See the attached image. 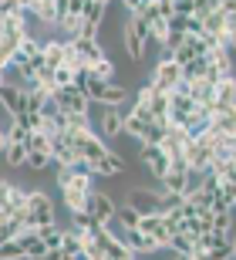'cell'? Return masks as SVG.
Listing matches in <instances>:
<instances>
[{
	"mask_svg": "<svg viewBox=\"0 0 236 260\" xmlns=\"http://www.w3.org/2000/svg\"><path fill=\"white\" fill-rule=\"evenodd\" d=\"M44 223H57V206L47 189H27V203H24V226H44Z\"/></svg>",
	"mask_w": 236,
	"mask_h": 260,
	"instance_id": "obj_1",
	"label": "cell"
},
{
	"mask_svg": "<svg viewBox=\"0 0 236 260\" xmlns=\"http://www.w3.org/2000/svg\"><path fill=\"white\" fill-rule=\"evenodd\" d=\"M122 44H125V54L132 64H139L145 58V44H149V24L139 17V14H125L122 20Z\"/></svg>",
	"mask_w": 236,
	"mask_h": 260,
	"instance_id": "obj_2",
	"label": "cell"
},
{
	"mask_svg": "<svg viewBox=\"0 0 236 260\" xmlns=\"http://www.w3.org/2000/svg\"><path fill=\"white\" fill-rule=\"evenodd\" d=\"M85 95L91 105H125L128 102V88L115 85V81H102V78L88 75L85 81Z\"/></svg>",
	"mask_w": 236,
	"mask_h": 260,
	"instance_id": "obj_3",
	"label": "cell"
},
{
	"mask_svg": "<svg viewBox=\"0 0 236 260\" xmlns=\"http://www.w3.org/2000/svg\"><path fill=\"white\" fill-rule=\"evenodd\" d=\"M182 81V64L172 54H165V58H159L155 64H152V75H149V85L159 88V91H172V88Z\"/></svg>",
	"mask_w": 236,
	"mask_h": 260,
	"instance_id": "obj_4",
	"label": "cell"
},
{
	"mask_svg": "<svg viewBox=\"0 0 236 260\" xmlns=\"http://www.w3.org/2000/svg\"><path fill=\"white\" fill-rule=\"evenodd\" d=\"M51 95H54L61 115H91V102H88V95L81 88L64 85V88H57V91H51Z\"/></svg>",
	"mask_w": 236,
	"mask_h": 260,
	"instance_id": "obj_5",
	"label": "cell"
},
{
	"mask_svg": "<svg viewBox=\"0 0 236 260\" xmlns=\"http://www.w3.org/2000/svg\"><path fill=\"white\" fill-rule=\"evenodd\" d=\"M115 210H118V203L112 200L108 193H102V189H88V196H85V213L91 216L94 223H102V226H108V223L115 220Z\"/></svg>",
	"mask_w": 236,
	"mask_h": 260,
	"instance_id": "obj_6",
	"label": "cell"
},
{
	"mask_svg": "<svg viewBox=\"0 0 236 260\" xmlns=\"http://www.w3.org/2000/svg\"><path fill=\"white\" fill-rule=\"evenodd\" d=\"M91 128L102 139H122V105H98V118Z\"/></svg>",
	"mask_w": 236,
	"mask_h": 260,
	"instance_id": "obj_7",
	"label": "cell"
},
{
	"mask_svg": "<svg viewBox=\"0 0 236 260\" xmlns=\"http://www.w3.org/2000/svg\"><path fill=\"white\" fill-rule=\"evenodd\" d=\"M105 17H108V4L88 0V7L81 10V27H78V34H85V38H98V30H102Z\"/></svg>",
	"mask_w": 236,
	"mask_h": 260,
	"instance_id": "obj_8",
	"label": "cell"
},
{
	"mask_svg": "<svg viewBox=\"0 0 236 260\" xmlns=\"http://www.w3.org/2000/svg\"><path fill=\"white\" fill-rule=\"evenodd\" d=\"M0 108L10 115V122H20L27 105H24V88L17 85H0Z\"/></svg>",
	"mask_w": 236,
	"mask_h": 260,
	"instance_id": "obj_9",
	"label": "cell"
},
{
	"mask_svg": "<svg viewBox=\"0 0 236 260\" xmlns=\"http://www.w3.org/2000/svg\"><path fill=\"white\" fill-rule=\"evenodd\" d=\"M142 162H145V169H149V176L159 183V176L169 169V152L162 149V145H142Z\"/></svg>",
	"mask_w": 236,
	"mask_h": 260,
	"instance_id": "obj_10",
	"label": "cell"
},
{
	"mask_svg": "<svg viewBox=\"0 0 236 260\" xmlns=\"http://www.w3.org/2000/svg\"><path fill=\"white\" fill-rule=\"evenodd\" d=\"M213 108H216V112H236V81L233 78H219L216 81Z\"/></svg>",
	"mask_w": 236,
	"mask_h": 260,
	"instance_id": "obj_11",
	"label": "cell"
},
{
	"mask_svg": "<svg viewBox=\"0 0 236 260\" xmlns=\"http://www.w3.org/2000/svg\"><path fill=\"white\" fill-rule=\"evenodd\" d=\"M68 41H71L75 54H78L81 61H85V64H94V61H98V58L105 54V48L98 44V38H85V34H75V38H68Z\"/></svg>",
	"mask_w": 236,
	"mask_h": 260,
	"instance_id": "obj_12",
	"label": "cell"
},
{
	"mask_svg": "<svg viewBox=\"0 0 236 260\" xmlns=\"http://www.w3.org/2000/svg\"><path fill=\"white\" fill-rule=\"evenodd\" d=\"M17 240H20V247H24V257H30V260H44V257H51V250H47V243L38 237V230L24 226Z\"/></svg>",
	"mask_w": 236,
	"mask_h": 260,
	"instance_id": "obj_13",
	"label": "cell"
},
{
	"mask_svg": "<svg viewBox=\"0 0 236 260\" xmlns=\"http://www.w3.org/2000/svg\"><path fill=\"white\" fill-rule=\"evenodd\" d=\"M94 176H105V179H112V176H122L125 173V159L118 152H112V149H105L102 159H94L91 162Z\"/></svg>",
	"mask_w": 236,
	"mask_h": 260,
	"instance_id": "obj_14",
	"label": "cell"
},
{
	"mask_svg": "<svg viewBox=\"0 0 236 260\" xmlns=\"http://www.w3.org/2000/svg\"><path fill=\"white\" fill-rule=\"evenodd\" d=\"M139 230L149 233V237H155L162 247H165V240H169V226H165V220H162V213H142L139 216Z\"/></svg>",
	"mask_w": 236,
	"mask_h": 260,
	"instance_id": "obj_15",
	"label": "cell"
},
{
	"mask_svg": "<svg viewBox=\"0 0 236 260\" xmlns=\"http://www.w3.org/2000/svg\"><path fill=\"white\" fill-rule=\"evenodd\" d=\"M54 260H71V257H81V237H78L71 226L61 233V243H57V250L51 253Z\"/></svg>",
	"mask_w": 236,
	"mask_h": 260,
	"instance_id": "obj_16",
	"label": "cell"
},
{
	"mask_svg": "<svg viewBox=\"0 0 236 260\" xmlns=\"http://www.w3.org/2000/svg\"><path fill=\"white\" fill-rule=\"evenodd\" d=\"M165 247H169L172 253H179V257H186V260H189V250L196 247V237H192L189 230H182V226H179V230H172V233H169Z\"/></svg>",
	"mask_w": 236,
	"mask_h": 260,
	"instance_id": "obj_17",
	"label": "cell"
},
{
	"mask_svg": "<svg viewBox=\"0 0 236 260\" xmlns=\"http://www.w3.org/2000/svg\"><path fill=\"white\" fill-rule=\"evenodd\" d=\"M41 58H44L47 68H54L64 61V38H47L41 41Z\"/></svg>",
	"mask_w": 236,
	"mask_h": 260,
	"instance_id": "obj_18",
	"label": "cell"
},
{
	"mask_svg": "<svg viewBox=\"0 0 236 260\" xmlns=\"http://www.w3.org/2000/svg\"><path fill=\"white\" fill-rule=\"evenodd\" d=\"M145 125H149V118H142L139 112H122V135H128V139H139V142H142Z\"/></svg>",
	"mask_w": 236,
	"mask_h": 260,
	"instance_id": "obj_19",
	"label": "cell"
},
{
	"mask_svg": "<svg viewBox=\"0 0 236 260\" xmlns=\"http://www.w3.org/2000/svg\"><path fill=\"white\" fill-rule=\"evenodd\" d=\"M30 17H38L44 27H54V24H57V7H54V0H34V4H30Z\"/></svg>",
	"mask_w": 236,
	"mask_h": 260,
	"instance_id": "obj_20",
	"label": "cell"
},
{
	"mask_svg": "<svg viewBox=\"0 0 236 260\" xmlns=\"http://www.w3.org/2000/svg\"><path fill=\"white\" fill-rule=\"evenodd\" d=\"M209 128L219 135H236V112H213Z\"/></svg>",
	"mask_w": 236,
	"mask_h": 260,
	"instance_id": "obj_21",
	"label": "cell"
},
{
	"mask_svg": "<svg viewBox=\"0 0 236 260\" xmlns=\"http://www.w3.org/2000/svg\"><path fill=\"white\" fill-rule=\"evenodd\" d=\"M88 68H91L94 78H102V81H115V61L108 58V54H102V58L94 61V64H88Z\"/></svg>",
	"mask_w": 236,
	"mask_h": 260,
	"instance_id": "obj_22",
	"label": "cell"
},
{
	"mask_svg": "<svg viewBox=\"0 0 236 260\" xmlns=\"http://www.w3.org/2000/svg\"><path fill=\"white\" fill-rule=\"evenodd\" d=\"M0 260H24V247H20L17 237L14 240H0Z\"/></svg>",
	"mask_w": 236,
	"mask_h": 260,
	"instance_id": "obj_23",
	"label": "cell"
},
{
	"mask_svg": "<svg viewBox=\"0 0 236 260\" xmlns=\"http://www.w3.org/2000/svg\"><path fill=\"white\" fill-rule=\"evenodd\" d=\"M51 78H54V85H57V88H64V85H71V81H75V68L61 61V64L51 68Z\"/></svg>",
	"mask_w": 236,
	"mask_h": 260,
	"instance_id": "obj_24",
	"label": "cell"
},
{
	"mask_svg": "<svg viewBox=\"0 0 236 260\" xmlns=\"http://www.w3.org/2000/svg\"><path fill=\"white\" fill-rule=\"evenodd\" d=\"M152 0H122V7H125V14H142V10L149 7Z\"/></svg>",
	"mask_w": 236,
	"mask_h": 260,
	"instance_id": "obj_25",
	"label": "cell"
},
{
	"mask_svg": "<svg viewBox=\"0 0 236 260\" xmlns=\"http://www.w3.org/2000/svg\"><path fill=\"white\" fill-rule=\"evenodd\" d=\"M14 10H20V0H0V17L4 14H14Z\"/></svg>",
	"mask_w": 236,
	"mask_h": 260,
	"instance_id": "obj_26",
	"label": "cell"
},
{
	"mask_svg": "<svg viewBox=\"0 0 236 260\" xmlns=\"http://www.w3.org/2000/svg\"><path fill=\"white\" fill-rule=\"evenodd\" d=\"M85 7H88V0H68V14H78V17H81Z\"/></svg>",
	"mask_w": 236,
	"mask_h": 260,
	"instance_id": "obj_27",
	"label": "cell"
},
{
	"mask_svg": "<svg viewBox=\"0 0 236 260\" xmlns=\"http://www.w3.org/2000/svg\"><path fill=\"white\" fill-rule=\"evenodd\" d=\"M7 216H10V213H7V210H0V223H4V220H7Z\"/></svg>",
	"mask_w": 236,
	"mask_h": 260,
	"instance_id": "obj_28",
	"label": "cell"
},
{
	"mask_svg": "<svg viewBox=\"0 0 236 260\" xmlns=\"http://www.w3.org/2000/svg\"><path fill=\"white\" fill-rule=\"evenodd\" d=\"M0 85H4V68H0Z\"/></svg>",
	"mask_w": 236,
	"mask_h": 260,
	"instance_id": "obj_29",
	"label": "cell"
}]
</instances>
